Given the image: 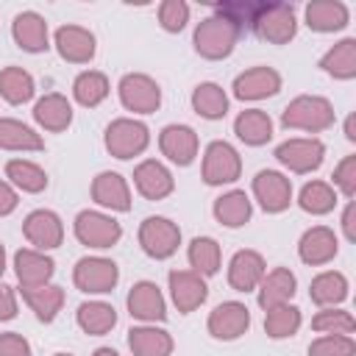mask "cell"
Segmentation results:
<instances>
[{
    "label": "cell",
    "mask_w": 356,
    "mask_h": 356,
    "mask_svg": "<svg viewBox=\"0 0 356 356\" xmlns=\"http://www.w3.org/2000/svg\"><path fill=\"white\" fill-rule=\"evenodd\" d=\"M159 147L172 164L186 167L197 156V134L189 125H167L159 136Z\"/></svg>",
    "instance_id": "cell-17"
},
{
    "label": "cell",
    "mask_w": 356,
    "mask_h": 356,
    "mask_svg": "<svg viewBox=\"0 0 356 356\" xmlns=\"http://www.w3.org/2000/svg\"><path fill=\"white\" fill-rule=\"evenodd\" d=\"M214 217L228 225V228H239L250 220V200L242 189H231L225 195H220L214 200Z\"/></svg>",
    "instance_id": "cell-33"
},
{
    "label": "cell",
    "mask_w": 356,
    "mask_h": 356,
    "mask_svg": "<svg viewBox=\"0 0 356 356\" xmlns=\"http://www.w3.org/2000/svg\"><path fill=\"white\" fill-rule=\"evenodd\" d=\"M22 234L31 245H36L39 250H53L61 245L64 239V225L58 220L56 211H47V209H36L25 217L22 222Z\"/></svg>",
    "instance_id": "cell-13"
},
{
    "label": "cell",
    "mask_w": 356,
    "mask_h": 356,
    "mask_svg": "<svg viewBox=\"0 0 356 356\" xmlns=\"http://www.w3.org/2000/svg\"><path fill=\"white\" fill-rule=\"evenodd\" d=\"M345 136L350 139V142H356V128H353V114L348 117V122H345Z\"/></svg>",
    "instance_id": "cell-51"
},
{
    "label": "cell",
    "mask_w": 356,
    "mask_h": 356,
    "mask_svg": "<svg viewBox=\"0 0 356 356\" xmlns=\"http://www.w3.org/2000/svg\"><path fill=\"white\" fill-rule=\"evenodd\" d=\"M14 270H17V278L22 286H42L56 273V264L50 256L31 250V248H22L14 253Z\"/></svg>",
    "instance_id": "cell-23"
},
{
    "label": "cell",
    "mask_w": 356,
    "mask_h": 356,
    "mask_svg": "<svg viewBox=\"0 0 356 356\" xmlns=\"http://www.w3.org/2000/svg\"><path fill=\"white\" fill-rule=\"evenodd\" d=\"M281 89V75L273 67H250L234 81V95L239 100H261Z\"/></svg>",
    "instance_id": "cell-16"
},
{
    "label": "cell",
    "mask_w": 356,
    "mask_h": 356,
    "mask_svg": "<svg viewBox=\"0 0 356 356\" xmlns=\"http://www.w3.org/2000/svg\"><path fill=\"white\" fill-rule=\"evenodd\" d=\"M114 323H117V312H114V306H108L103 300H89V303L78 306V325L92 337L108 334L114 328Z\"/></svg>",
    "instance_id": "cell-34"
},
{
    "label": "cell",
    "mask_w": 356,
    "mask_h": 356,
    "mask_svg": "<svg viewBox=\"0 0 356 356\" xmlns=\"http://www.w3.org/2000/svg\"><path fill=\"white\" fill-rule=\"evenodd\" d=\"M6 175L11 178L14 186H19L22 192H42L47 186V175L39 164L25 161V159H11L6 164Z\"/></svg>",
    "instance_id": "cell-39"
},
{
    "label": "cell",
    "mask_w": 356,
    "mask_h": 356,
    "mask_svg": "<svg viewBox=\"0 0 356 356\" xmlns=\"http://www.w3.org/2000/svg\"><path fill=\"white\" fill-rule=\"evenodd\" d=\"M189 264L197 275H214L220 270V245L211 236H195L189 245Z\"/></svg>",
    "instance_id": "cell-41"
},
{
    "label": "cell",
    "mask_w": 356,
    "mask_h": 356,
    "mask_svg": "<svg viewBox=\"0 0 356 356\" xmlns=\"http://www.w3.org/2000/svg\"><path fill=\"white\" fill-rule=\"evenodd\" d=\"M134 184H136L139 195L147 197V200H161V197H167V195L172 192V186H175L170 170H167L161 161H156V159H147V161H142V164L134 170Z\"/></svg>",
    "instance_id": "cell-19"
},
{
    "label": "cell",
    "mask_w": 356,
    "mask_h": 356,
    "mask_svg": "<svg viewBox=\"0 0 356 356\" xmlns=\"http://www.w3.org/2000/svg\"><path fill=\"white\" fill-rule=\"evenodd\" d=\"M56 50L64 61L86 64L95 56V33L81 25H61L56 31Z\"/></svg>",
    "instance_id": "cell-15"
},
{
    "label": "cell",
    "mask_w": 356,
    "mask_h": 356,
    "mask_svg": "<svg viewBox=\"0 0 356 356\" xmlns=\"http://www.w3.org/2000/svg\"><path fill=\"white\" fill-rule=\"evenodd\" d=\"M3 270H6V248L0 245V275H3Z\"/></svg>",
    "instance_id": "cell-53"
},
{
    "label": "cell",
    "mask_w": 356,
    "mask_h": 356,
    "mask_svg": "<svg viewBox=\"0 0 356 356\" xmlns=\"http://www.w3.org/2000/svg\"><path fill=\"white\" fill-rule=\"evenodd\" d=\"M128 348L134 356H170L172 337L156 325H139L128 331Z\"/></svg>",
    "instance_id": "cell-28"
},
{
    "label": "cell",
    "mask_w": 356,
    "mask_h": 356,
    "mask_svg": "<svg viewBox=\"0 0 356 356\" xmlns=\"http://www.w3.org/2000/svg\"><path fill=\"white\" fill-rule=\"evenodd\" d=\"M75 236L86 248H111L120 242L122 228L114 217L100 211H81L75 217Z\"/></svg>",
    "instance_id": "cell-6"
},
{
    "label": "cell",
    "mask_w": 356,
    "mask_h": 356,
    "mask_svg": "<svg viewBox=\"0 0 356 356\" xmlns=\"http://www.w3.org/2000/svg\"><path fill=\"white\" fill-rule=\"evenodd\" d=\"M348 6L339 0H314L306 6V25L317 33L342 31L348 25Z\"/></svg>",
    "instance_id": "cell-26"
},
{
    "label": "cell",
    "mask_w": 356,
    "mask_h": 356,
    "mask_svg": "<svg viewBox=\"0 0 356 356\" xmlns=\"http://www.w3.org/2000/svg\"><path fill=\"white\" fill-rule=\"evenodd\" d=\"M139 245L153 259H167L181 245V231L167 217H147L139 225Z\"/></svg>",
    "instance_id": "cell-7"
},
{
    "label": "cell",
    "mask_w": 356,
    "mask_h": 356,
    "mask_svg": "<svg viewBox=\"0 0 356 356\" xmlns=\"http://www.w3.org/2000/svg\"><path fill=\"white\" fill-rule=\"evenodd\" d=\"M0 95L11 106L28 103L33 97V78H31V72H25L22 67H6V70H0Z\"/></svg>",
    "instance_id": "cell-38"
},
{
    "label": "cell",
    "mask_w": 356,
    "mask_h": 356,
    "mask_svg": "<svg viewBox=\"0 0 356 356\" xmlns=\"http://www.w3.org/2000/svg\"><path fill=\"white\" fill-rule=\"evenodd\" d=\"M337 250H339V245H337V234H334L331 228H325V225H314V228H309V231L300 236V242H298V253H300V259H303L306 264H312V267L331 261V259L337 256Z\"/></svg>",
    "instance_id": "cell-20"
},
{
    "label": "cell",
    "mask_w": 356,
    "mask_h": 356,
    "mask_svg": "<svg viewBox=\"0 0 356 356\" xmlns=\"http://www.w3.org/2000/svg\"><path fill=\"white\" fill-rule=\"evenodd\" d=\"M234 134H236L245 145L259 147V145L270 142V136H273V120H270V114L261 111V108H245V111L234 120Z\"/></svg>",
    "instance_id": "cell-29"
},
{
    "label": "cell",
    "mask_w": 356,
    "mask_h": 356,
    "mask_svg": "<svg viewBox=\"0 0 356 356\" xmlns=\"http://www.w3.org/2000/svg\"><path fill=\"white\" fill-rule=\"evenodd\" d=\"M33 120H36L44 131L58 134V131H64V128L72 122V106H70V100H67L64 95L50 92V95H44V97L36 100V106H33Z\"/></svg>",
    "instance_id": "cell-27"
},
{
    "label": "cell",
    "mask_w": 356,
    "mask_h": 356,
    "mask_svg": "<svg viewBox=\"0 0 356 356\" xmlns=\"http://www.w3.org/2000/svg\"><path fill=\"white\" fill-rule=\"evenodd\" d=\"M253 195L264 211L278 214V211L289 209V203H292V184L286 175H281L275 170H261L253 178Z\"/></svg>",
    "instance_id": "cell-11"
},
{
    "label": "cell",
    "mask_w": 356,
    "mask_h": 356,
    "mask_svg": "<svg viewBox=\"0 0 356 356\" xmlns=\"http://www.w3.org/2000/svg\"><path fill=\"white\" fill-rule=\"evenodd\" d=\"M11 33H14V42L28 53H42L50 47L47 44V22L36 11H19L11 22Z\"/></svg>",
    "instance_id": "cell-22"
},
{
    "label": "cell",
    "mask_w": 356,
    "mask_h": 356,
    "mask_svg": "<svg viewBox=\"0 0 356 356\" xmlns=\"http://www.w3.org/2000/svg\"><path fill=\"white\" fill-rule=\"evenodd\" d=\"M236 39H239V28L234 22H228L225 17H220V14H211V17L200 19L197 28H195V36H192L195 50L203 58H211V61L231 56Z\"/></svg>",
    "instance_id": "cell-2"
},
{
    "label": "cell",
    "mask_w": 356,
    "mask_h": 356,
    "mask_svg": "<svg viewBox=\"0 0 356 356\" xmlns=\"http://www.w3.org/2000/svg\"><path fill=\"white\" fill-rule=\"evenodd\" d=\"M19 292H22V298H25V303L36 312V317H39V320H44V323L56 320V314H58V312H61V306H64V289H61V286H56V284L22 286Z\"/></svg>",
    "instance_id": "cell-30"
},
{
    "label": "cell",
    "mask_w": 356,
    "mask_h": 356,
    "mask_svg": "<svg viewBox=\"0 0 356 356\" xmlns=\"http://www.w3.org/2000/svg\"><path fill=\"white\" fill-rule=\"evenodd\" d=\"M309 295L317 306L323 309H331L337 303H342L348 298V278L337 270H328V273H320L317 278H312V286H309Z\"/></svg>",
    "instance_id": "cell-32"
},
{
    "label": "cell",
    "mask_w": 356,
    "mask_h": 356,
    "mask_svg": "<svg viewBox=\"0 0 356 356\" xmlns=\"http://www.w3.org/2000/svg\"><path fill=\"white\" fill-rule=\"evenodd\" d=\"M92 197H95V203H100L111 211L131 209V189L120 172H100L92 181Z\"/></svg>",
    "instance_id": "cell-24"
},
{
    "label": "cell",
    "mask_w": 356,
    "mask_h": 356,
    "mask_svg": "<svg viewBox=\"0 0 356 356\" xmlns=\"http://www.w3.org/2000/svg\"><path fill=\"white\" fill-rule=\"evenodd\" d=\"M170 295H172L175 309L181 314H189L206 300L209 289H206L203 275H197L195 270H172L170 273Z\"/></svg>",
    "instance_id": "cell-14"
},
{
    "label": "cell",
    "mask_w": 356,
    "mask_h": 356,
    "mask_svg": "<svg viewBox=\"0 0 356 356\" xmlns=\"http://www.w3.org/2000/svg\"><path fill=\"white\" fill-rule=\"evenodd\" d=\"M242 172V159L228 142H211L203 156V181L211 186L234 184Z\"/></svg>",
    "instance_id": "cell-9"
},
{
    "label": "cell",
    "mask_w": 356,
    "mask_h": 356,
    "mask_svg": "<svg viewBox=\"0 0 356 356\" xmlns=\"http://www.w3.org/2000/svg\"><path fill=\"white\" fill-rule=\"evenodd\" d=\"M325 145L320 139H286L275 147V159L292 172H312L323 164Z\"/></svg>",
    "instance_id": "cell-10"
},
{
    "label": "cell",
    "mask_w": 356,
    "mask_h": 356,
    "mask_svg": "<svg viewBox=\"0 0 356 356\" xmlns=\"http://www.w3.org/2000/svg\"><path fill=\"white\" fill-rule=\"evenodd\" d=\"M0 147L3 150H42V136L19 120L0 117Z\"/></svg>",
    "instance_id": "cell-35"
},
{
    "label": "cell",
    "mask_w": 356,
    "mask_h": 356,
    "mask_svg": "<svg viewBox=\"0 0 356 356\" xmlns=\"http://www.w3.org/2000/svg\"><path fill=\"white\" fill-rule=\"evenodd\" d=\"M298 328H300V309H298V306L284 303V306L267 309V317H264V331H267V337L284 339V337H292Z\"/></svg>",
    "instance_id": "cell-42"
},
{
    "label": "cell",
    "mask_w": 356,
    "mask_h": 356,
    "mask_svg": "<svg viewBox=\"0 0 356 356\" xmlns=\"http://www.w3.org/2000/svg\"><path fill=\"white\" fill-rule=\"evenodd\" d=\"M72 95H75V100L81 106L95 108V106H100L108 97V78L103 72H97V70H86V72H81L75 78Z\"/></svg>",
    "instance_id": "cell-37"
},
{
    "label": "cell",
    "mask_w": 356,
    "mask_h": 356,
    "mask_svg": "<svg viewBox=\"0 0 356 356\" xmlns=\"http://www.w3.org/2000/svg\"><path fill=\"white\" fill-rule=\"evenodd\" d=\"M281 125L284 128L309 131V134L325 131V128L334 125V106L320 95H300L284 108Z\"/></svg>",
    "instance_id": "cell-1"
},
{
    "label": "cell",
    "mask_w": 356,
    "mask_h": 356,
    "mask_svg": "<svg viewBox=\"0 0 356 356\" xmlns=\"http://www.w3.org/2000/svg\"><path fill=\"white\" fill-rule=\"evenodd\" d=\"M120 100L134 114H153L161 103V89L150 75L131 72L120 81Z\"/></svg>",
    "instance_id": "cell-8"
},
{
    "label": "cell",
    "mask_w": 356,
    "mask_h": 356,
    "mask_svg": "<svg viewBox=\"0 0 356 356\" xmlns=\"http://www.w3.org/2000/svg\"><path fill=\"white\" fill-rule=\"evenodd\" d=\"M353 217H356V203H353V200H348L345 214H342V231H345V239H348V242H353V239H356V222H353Z\"/></svg>",
    "instance_id": "cell-50"
},
{
    "label": "cell",
    "mask_w": 356,
    "mask_h": 356,
    "mask_svg": "<svg viewBox=\"0 0 356 356\" xmlns=\"http://www.w3.org/2000/svg\"><path fill=\"white\" fill-rule=\"evenodd\" d=\"M56 356H70V353H56Z\"/></svg>",
    "instance_id": "cell-54"
},
{
    "label": "cell",
    "mask_w": 356,
    "mask_h": 356,
    "mask_svg": "<svg viewBox=\"0 0 356 356\" xmlns=\"http://www.w3.org/2000/svg\"><path fill=\"white\" fill-rule=\"evenodd\" d=\"M312 328L320 331V334H345L350 337L353 328H356V320L350 317V312H342V309H323L320 314H314L312 320Z\"/></svg>",
    "instance_id": "cell-43"
},
{
    "label": "cell",
    "mask_w": 356,
    "mask_h": 356,
    "mask_svg": "<svg viewBox=\"0 0 356 356\" xmlns=\"http://www.w3.org/2000/svg\"><path fill=\"white\" fill-rule=\"evenodd\" d=\"M192 108L200 117H206V120H220L228 111V97H225L222 86L206 81V83H197L195 86V92H192Z\"/></svg>",
    "instance_id": "cell-36"
},
{
    "label": "cell",
    "mask_w": 356,
    "mask_h": 356,
    "mask_svg": "<svg viewBox=\"0 0 356 356\" xmlns=\"http://www.w3.org/2000/svg\"><path fill=\"white\" fill-rule=\"evenodd\" d=\"M309 356H356V342L345 334H325L309 345Z\"/></svg>",
    "instance_id": "cell-44"
},
{
    "label": "cell",
    "mask_w": 356,
    "mask_h": 356,
    "mask_svg": "<svg viewBox=\"0 0 356 356\" xmlns=\"http://www.w3.org/2000/svg\"><path fill=\"white\" fill-rule=\"evenodd\" d=\"M298 203H300V209L309 211V214H328V211L337 206V192H334L331 184H325V181H309V184L300 189Z\"/></svg>",
    "instance_id": "cell-40"
},
{
    "label": "cell",
    "mask_w": 356,
    "mask_h": 356,
    "mask_svg": "<svg viewBox=\"0 0 356 356\" xmlns=\"http://www.w3.org/2000/svg\"><path fill=\"white\" fill-rule=\"evenodd\" d=\"M264 273H267L264 259L256 250H239V253H234V259L228 264V284L236 292H250L259 286Z\"/></svg>",
    "instance_id": "cell-21"
},
{
    "label": "cell",
    "mask_w": 356,
    "mask_h": 356,
    "mask_svg": "<svg viewBox=\"0 0 356 356\" xmlns=\"http://www.w3.org/2000/svg\"><path fill=\"white\" fill-rule=\"evenodd\" d=\"M128 312H131V317L145 320V323L164 320V317H167V309H164V295H161V289H159L153 281H139V284H134L131 292H128Z\"/></svg>",
    "instance_id": "cell-18"
},
{
    "label": "cell",
    "mask_w": 356,
    "mask_h": 356,
    "mask_svg": "<svg viewBox=\"0 0 356 356\" xmlns=\"http://www.w3.org/2000/svg\"><path fill=\"white\" fill-rule=\"evenodd\" d=\"M147 142H150L147 125L139 120L120 117L106 128V150L114 159H134L147 147Z\"/></svg>",
    "instance_id": "cell-4"
},
{
    "label": "cell",
    "mask_w": 356,
    "mask_h": 356,
    "mask_svg": "<svg viewBox=\"0 0 356 356\" xmlns=\"http://www.w3.org/2000/svg\"><path fill=\"white\" fill-rule=\"evenodd\" d=\"M292 295H295V275L286 267H275L264 273V278L259 281V306L264 312L289 303Z\"/></svg>",
    "instance_id": "cell-25"
},
{
    "label": "cell",
    "mask_w": 356,
    "mask_h": 356,
    "mask_svg": "<svg viewBox=\"0 0 356 356\" xmlns=\"http://www.w3.org/2000/svg\"><path fill=\"white\" fill-rule=\"evenodd\" d=\"M253 28L261 39H267L273 44H286L298 31L295 11L289 3H259V11L253 17Z\"/></svg>",
    "instance_id": "cell-3"
},
{
    "label": "cell",
    "mask_w": 356,
    "mask_h": 356,
    "mask_svg": "<svg viewBox=\"0 0 356 356\" xmlns=\"http://www.w3.org/2000/svg\"><path fill=\"white\" fill-rule=\"evenodd\" d=\"M92 356H120V353H117V350H111V348H97Z\"/></svg>",
    "instance_id": "cell-52"
},
{
    "label": "cell",
    "mask_w": 356,
    "mask_h": 356,
    "mask_svg": "<svg viewBox=\"0 0 356 356\" xmlns=\"http://www.w3.org/2000/svg\"><path fill=\"white\" fill-rule=\"evenodd\" d=\"M186 19H189V6L184 0H164L159 6V22L164 31L178 33L186 25Z\"/></svg>",
    "instance_id": "cell-45"
},
{
    "label": "cell",
    "mask_w": 356,
    "mask_h": 356,
    "mask_svg": "<svg viewBox=\"0 0 356 356\" xmlns=\"http://www.w3.org/2000/svg\"><path fill=\"white\" fill-rule=\"evenodd\" d=\"M17 192L6 184V181H0V217H6V214H11L14 209H17Z\"/></svg>",
    "instance_id": "cell-49"
},
{
    "label": "cell",
    "mask_w": 356,
    "mask_h": 356,
    "mask_svg": "<svg viewBox=\"0 0 356 356\" xmlns=\"http://www.w3.org/2000/svg\"><path fill=\"white\" fill-rule=\"evenodd\" d=\"M250 328V312L239 300H225L209 314V334L214 339H236Z\"/></svg>",
    "instance_id": "cell-12"
},
{
    "label": "cell",
    "mask_w": 356,
    "mask_h": 356,
    "mask_svg": "<svg viewBox=\"0 0 356 356\" xmlns=\"http://www.w3.org/2000/svg\"><path fill=\"white\" fill-rule=\"evenodd\" d=\"M117 278H120V270L111 259H103V256H86L75 264V273H72V281L81 292H92V295H103V292H111L117 286Z\"/></svg>",
    "instance_id": "cell-5"
},
{
    "label": "cell",
    "mask_w": 356,
    "mask_h": 356,
    "mask_svg": "<svg viewBox=\"0 0 356 356\" xmlns=\"http://www.w3.org/2000/svg\"><path fill=\"white\" fill-rule=\"evenodd\" d=\"M320 67H323L328 75L339 78V81L356 78V39L348 36V39L337 42V44L320 58Z\"/></svg>",
    "instance_id": "cell-31"
},
{
    "label": "cell",
    "mask_w": 356,
    "mask_h": 356,
    "mask_svg": "<svg viewBox=\"0 0 356 356\" xmlns=\"http://www.w3.org/2000/svg\"><path fill=\"white\" fill-rule=\"evenodd\" d=\"M334 186L348 200H353V195H356V156H345L337 164V170H334Z\"/></svg>",
    "instance_id": "cell-46"
},
{
    "label": "cell",
    "mask_w": 356,
    "mask_h": 356,
    "mask_svg": "<svg viewBox=\"0 0 356 356\" xmlns=\"http://www.w3.org/2000/svg\"><path fill=\"white\" fill-rule=\"evenodd\" d=\"M0 356H31V345L25 337L6 331L0 334Z\"/></svg>",
    "instance_id": "cell-47"
},
{
    "label": "cell",
    "mask_w": 356,
    "mask_h": 356,
    "mask_svg": "<svg viewBox=\"0 0 356 356\" xmlns=\"http://www.w3.org/2000/svg\"><path fill=\"white\" fill-rule=\"evenodd\" d=\"M17 314V295L8 284H0V320H11Z\"/></svg>",
    "instance_id": "cell-48"
}]
</instances>
